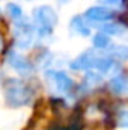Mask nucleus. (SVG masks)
Here are the masks:
<instances>
[{"instance_id": "4", "label": "nucleus", "mask_w": 128, "mask_h": 130, "mask_svg": "<svg viewBox=\"0 0 128 130\" xmlns=\"http://www.w3.org/2000/svg\"><path fill=\"white\" fill-rule=\"evenodd\" d=\"M14 39L18 48H29L33 44V29L27 23H17L14 29Z\"/></svg>"}, {"instance_id": "13", "label": "nucleus", "mask_w": 128, "mask_h": 130, "mask_svg": "<svg viewBox=\"0 0 128 130\" xmlns=\"http://www.w3.org/2000/svg\"><path fill=\"white\" fill-rule=\"evenodd\" d=\"M92 42H94V45H95L96 48H109L110 47V36H107L105 33L99 32L94 36Z\"/></svg>"}, {"instance_id": "1", "label": "nucleus", "mask_w": 128, "mask_h": 130, "mask_svg": "<svg viewBox=\"0 0 128 130\" xmlns=\"http://www.w3.org/2000/svg\"><path fill=\"white\" fill-rule=\"evenodd\" d=\"M5 98L9 106L18 107L30 101L32 91L24 82L18 79H9L5 85Z\"/></svg>"}, {"instance_id": "17", "label": "nucleus", "mask_w": 128, "mask_h": 130, "mask_svg": "<svg viewBox=\"0 0 128 130\" xmlns=\"http://www.w3.org/2000/svg\"><path fill=\"white\" fill-rule=\"evenodd\" d=\"M2 47H3V39H2V36H0V50H2Z\"/></svg>"}, {"instance_id": "14", "label": "nucleus", "mask_w": 128, "mask_h": 130, "mask_svg": "<svg viewBox=\"0 0 128 130\" xmlns=\"http://www.w3.org/2000/svg\"><path fill=\"white\" fill-rule=\"evenodd\" d=\"M8 14H9V17H11L12 20H15V21H20V20L23 18V9H21L17 3H9V5H8Z\"/></svg>"}, {"instance_id": "3", "label": "nucleus", "mask_w": 128, "mask_h": 130, "mask_svg": "<svg viewBox=\"0 0 128 130\" xmlns=\"http://www.w3.org/2000/svg\"><path fill=\"white\" fill-rule=\"evenodd\" d=\"M45 77L54 86V89L59 91L60 94H68L74 88L72 79L66 73H63V71H47L45 73Z\"/></svg>"}, {"instance_id": "9", "label": "nucleus", "mask_w": 128, "mask_h": 130, "mask_svg": "<svg viewBox=\"0 0 128 130\" xmlns=\"http://www.w3.org/2000/svg\"><path fill=\"white\" fill-rule=\"evenodd\" d=\"M107 56L110 59L128 61V45H110L107 48Z\"/></svg>"}, {"instance_id": "7", "label": "nucleus", "mask_w": 128, "mask_h": 130, "mask_svg": "<svg viewBox=\"0 0 128 130\" xmlns=\"http://www.w3.org/2000/svg\"><path fill=\"white\" fill-rule=\"evenodd\" d=\"M96 56H98V55L94 53L92 50H88V52L81 53L75 61L71 62V68L75 70V71H80V70H91V68H94V62H95Z\"/></svg>"}, {"instance_id": "10", "label": "nucleus", "mask_w": 128, "mask_h": 130, "mask_svg": "<svg viewBox=\"0 0 128 130\" xmlns=\"http://www.w3.org/2000/svg\"><path fill=\"white\" fill-rule=\"evenodd\" d=\"M115 61L110 59L109 56H96L95 62H94V68L99 73H109L110 70L115 68Z\"/></svg>"}, {"instance_id": "12", "label": "nucleus", "mask_w": 128, "mask_h": 130, "mask_svg": "<svg viewBox=\"0 0 128 130\" xmlns=\"http://www.w3.org/2000/svg\"><path fill=\"white\" fill-rule=\"evenodd\" d=\"M101 30L107 36H112V35H122L125 32V27L119 23H105V24H102Z\"/></svg>"}, {"instance_id": "8", "label": "nucleus", "mask_w": 128, "mask_h": 130, "mask_svg": "<svg viewBox=\"0 0 128 130\" xmlns=\"http://www.w3.org/2000/svg\"><path fill=\"white\" fill-rule=\"evenodd\" d=\"M109 88L115 94H124L128 91V79L124 76H115L109 82Z\"/></svg>"}, {"instance_id": "5", "label": "nucleus", "mask_w": 128, "mask_h": 130, "mask_svg": "<svg viewBox=\"0 0 128 130\" xmlns=\"http://www.w3.org/2000/svg\"><path fill=\"white\" fill-rule=\"evenodd\" d=\"M115 17V12L104 6H92L84 12V18L94 23H105Z\"/></svg>"}, {"instance_id": "16", "label": "nucleus", "mask_w": 128, "mask_h": 130, "mask_svg": "<svg viewBox=\"0 0 128 130\" xmlns=\"http://www.w3.org/2000/svg\"><path fill=\"white\" fill-rule=\"evenodd\" d=\"M102 3H105V5H119V3H122V0H101Z\"/></svg>"}, {"instance_id": "15", "label": "nucleus", "mask_w": 128, "mask_h": 130, "mask_svg": "<svg viewBox=\"0 0 128 130\" xmlns=\"http://www.w3.org/2000/svg\"><path fill=\"white\" fill-rule=\"evenodd\" d=\"M118 126L128 129V110H122L118 115Z\"/></svg>"}, {"instance_id": "11", "label": "nucleus", "mask_w": 128, "mask_h": 130, "mask_svg": "<svg viewBox=\"0 0 128 130\" xmlns=\"http://www.w3.org/2000/svg\"><path fill=\"white\" fill-rule=\"evenodd\" d=\"M71 29L75 33L81 35V36H88V35L91 33L88 24L84 23V18H81V17H74V18L71 20Z\"/></svg>"}, {"instance_id": "6", "label": "nucleus", "mask_w": 128, "mask_h": 130, "mask_svg": "<svg viewBox=\"0 0 128 130\" xmlns=\"http://www.w3.org/2000/svg\"><path fill=\"white\" fill-rule=\"evenodd\" d=\"M8 62H9V65H11L18 74H21V76L30 74L32 70H33L32 64H30L24 56H21V55H18V53H15V52H11V53L8 55Z\"/></svg>"}, {"instance_id": "2", "label": "nucleus", "mask_w": 128, "mask_h": 130, "mask_svg": "<svg viewBox=\"0 0 128 130\" xmlns=\"http://www.w3.org/2000/svg\"><path fill=\"white\" fill-rule=\"evenodd\" d=\"M33 20L35 23L41 27V30L44 32H50L51 27L57 23V15L54 12V9L51 6H38L33 9Z\"/></svg>"}, {"instance_id": "18", "label": "nucleus", "mask_w": 128, "mask_h": 130, "mask_svg": "<svg viewBox=\"0 0 128 130\" xmlns=\"http://www.w3.org/2000/svg\"><path fill=\"white\" fill-rule=\"evenodd\" d=\"M59 2H62V3H66V2H69V0H59Z\"/></svg>"}]
</instances>
